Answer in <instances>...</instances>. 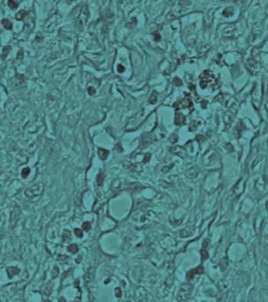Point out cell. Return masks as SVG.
<instances>
[{"mask_svg": "<svg viewBox=\"0 0 268 302\" xmlns=\"http://www.w3.org/2000/svg\"><path fill=\"white\" fill-rule=\"evenodd\" d=\"M75 235L78 236V237H82L83 236V232H82V230L80 229H75Z\"/></svg>", "mask_w": 268, "mask_h": 302, "instance_id": "obj_22", "label": "cell"}, {"mask_svg": "<svg viewBox=\"0 0 268 302\" xmlns=\"http://www.w3.org/2000/svg\"><path fill=\"white\" fill-rule=\"evenodd\" d=\"M117 71H118L119 73L123 72V71H124V67H123V66H121V65H119V66L117 67Z\"/></svg>", "mask_w": 268, "mask_h": 302, "instance_id": "obj_25", "label": "cell"}, {"mask_svg": "<svg viewBox=\"0 0 268 302\" xmlns=\"http://www.w3.org/2000/svg\"><path fill=\"white\" fill-rule=\"evenodd\" d=\"M58 272H60V270H58V266H54L53 271H52V277H53V279L57 277V276H58Z\"/></svg>", "mask_w": 268, "mask_h": 302, "instance_id": "obj_21", "label": "cell"}, {"mask_svg": "<svg viewBox=\"0 0 268 302\" xmlns=\"http://www.w3.org/2000/svg\"><path fill=\"white\" fill-rule=\"evenodd\" d=\"M29 173H30V168H28V167H25V168L22 171V174H21V175H22V178H24V179H25V178H27V176L29 175Z\"/></svg>", "mask_w": 268, "mask_h": 302, "instance_id": "obj_18", "label": "cell"}, {"mask_svg": "<svg viewBox=\"0 0 268 302\" xmlns=\"http://www.w3.org/2000/svg\"><path fill=\"white\" fill-rule=\"evenodd\" d=\"M60 302H66V300H65V298H61L60 299Z\"/></svg>", "mask_w": 268, "mask_h": 302, "instance_id": "obj_29", "label": "cell"}, {"mask_svg": "<svg viewBox=\"0 0 268 302\" xmlns=\"http://www.w3.org/2000/svg\"><path fill=\"white\" fill-rule=\"evenodd\" d=\"M91 228H92V226H91V222H88V221H86V222H83V225H82V229H83L84 231H90Z\"/></svg>", "mask_w": 268, "mask_h": 302, "instance_id": "obj_19", "label": "cell"}, {"mask_svg": "<svg viewBox=\"0 0 268 302\" xmlns=\"http://www.w3.org/2000/svg\"><path fill=\"white\" fill-rule=\"evenodd\" d=\"M150 160V154L149 153H147V154H145V160H144V163H146L147 161H149Z\"/></svg>", "mask_w": 268, "mask_h": 302, "instance_id": "obj_27", "label": "cell"}, {"mask_svg": "<svg viewBox=\"0 0 268 302\" xmlns=\"http://www.w3.org/2000/svg\"><path fill=\"white\" fill-rule=\"evenodd\" d=\"M116 297H117V298H120L121 297V289L120 288H116Z\"/></svg>", "mask_w": 268, "mask_h": 302, "instance_id": "obj_26", "label": "cell"}, {"mask_svg": "<svg viewBox=\"0 0 268 302\" xmlns=\"http://www.w3.org/2000/svg\"><path fill=\"white\" fill-rule=\"evenodd\" d=\"M209 85H216V79L212 75L211 71H205L200 78V86L201 89H205Z\"/></svg>", "mask_w": 268, "mask_h": 302, "instance_id": "obj_2", "label": "cell"}, {"mask_svg": "<svg viewBox=\"0 0 268 302\" xmlns=\"http://www.w3.org/2000/svg\"><path fill=\"white\" fill-rule=\"evenodd\" d=\"M104 179H105V174L103 172H100L98 174H97V176H96V183H97V186H102V185H103V181H104Z\"/></svg>", "mask_w": 268, "mask_h": 302, "instance_id": "obj_12", "label": "cell"}, {"mask_svg": "<svg viewBox=\"0 0 268 302\" xmlns=\"http://www.w3.org/2000/svg\"><path fill=\"white\" fill-rule=\"evenodd\" d=\"M153 35H154V38H155V40H156V41H159V40H160L159 33H156V31H154V33H153Z\"/></svg>", "mask_w": 268, "mask_h": 302, "instance_id": "obj_23", "label": "cell"}, {"mask_svg": "<svg viewBox=\"0 0 268 302\" xmlns=\"http://www.w3.org/2000/svg\"><path fill=\"white\" fill-rule=\"evenodd\" d=\"M108 154H109V151H108V150L102 149V148L98 149V156H100L101 160H106L108 158Z\"/></svg>", "mask_w": 268, "mask_h": 302, "instance_id": "obj_11", "label": "cell"}, {"mask_svg": "<svg viewBox=\"0 0 268 302\" xmlns=\"http://www.w3.org/2000/svg\"><path fill=\"white\" fill-rule=\"evenodd\" d=\"M94 276H95V268L91 266V268L88 269V271L86 272V274H84V281H86V283L92 282L94 279Z\"/></svg>", "mask_w": 268, "mask_h": 302, "instance_id": "obj_7", "label": "cell"}, {"mask_svg": "<svg viewBox=\"0 0 268 302\" xmlns=\"http://www.w3.org/2000/svg\"><path fill=\"white\" fill-rule=\"evenodd\" d=\"M207 245H208V241L205 239V243H203V246H202V249H201V258H202V260H205L209 257V254L207 252Z\"/></svg>", "mask_w": 268, "mask_h": 302, "instance_id": "obj_10", "label": "cell"}, {"mask_svg": "<svg viewBox=\"0 0 268 302\" xmlns=\"http://www.w3.org/2000/svg\"><path fill=\"white\" fill-rule=\"evenodd\" d=\"M174 123L176 125H183L185 124V117L180 112H176L175 114V119H174Z\"/></svg>", "mask_w": 268, "mask_h": 302, "instance_id": "obj_8", "label": "cell"}, {"mask_svg": "<svg viewBox=\"0 0 268 302\" xmlns=\"http://www.w3.org/2000/svg\"><path fill=\"white\" fill-rule=\"evenodd\" d=\"M191 106H192V100H191V98L189 97V95H186L184 99H182L181 102H177V103L174 104V107L176 110L190 108Z\"/></svg>", "mask_w": 268, "mask_h": 302, "instance_id": "obj_5", "label": "cell"}, {"mask_svg": "<svg viewBox=\"0 0 268 302\" xmlns=\"http://www.w3.org/2000/svg\"><path fill=\"white\" fill-rule=\"evenodd\" d=\"M7 272H8V275H9V277H10V279H12L14 275H16V274H19V273H20V270L17 269V268H15V266H10V268H8V269H7Z\"/></svg>", "mask_w": 268, "mask_h": 302, "instance_id": "obj_9", "label": "cell"}, {"mask_svg": "<svg viewBox=\"0 0 268 302\" xmlns=\"http://www.w3.org/2000/svg\"><path fill=\"white\" fill-rule=\"evenodd\" d=\"M202 273H203V268H202V266H197V268H194L192 270L188 271L187 281H190V279H192L194 277H196V276H198V275H200V274H202Z\"/></svg>", "mask_w": 268, "mask_h": 302, "instance_id": "obj_6", "label": "cell"}, {"mask_svg": "<svg viewBox=\"0 0 268 302\" xmlns=\"http://www.w3.org/2000/svg\"><path fill=\"white\" fill-rule=\"evenodd\" d=\"M27 15H28L27 11L22 10V11H20L19 13H16V15H15V18H16L17 21H22V20H24L25 17H27Z\"/></svg>", "mask_w": 268, "mask_h": 302, "instance_id": "obj_13", "label": "cell"}, {"mask_svg": "<svg viewBox=\"0 0 268 302\" xmlns=\"http://www.w3.org/2000/svg\"><path fill=\"white\" fill-rule=\"evenodd\" d=\"M67 249H68V252H71V254H76V252L79 250V248H78V246L76 245V244H71V245H69Z\"/></svg>", "mask_w": 268, "mask_h": 302, "instance_id": "obj_16", "label": "cell"}, {"mask_svg": "<svg viewBox=\"0 0 268 302\" xmlns=\"http://www.w3.org/2000/svg\"><path fill=\"white\" fill-rule=\"evenodd\" d=\"M89 16H90V13H89V9H88L87 6H83L82 9H80L79 11V14L77 16V23L80 25V26H84L87 24L88 20H89Z\"/></svg>", "mask_w": 268, "mask_h": 302, "instance_id": "obj_4", "label": "cell"}, {"mask_svg": "<svg viewBox=\"0 0 268 302\" xmlns=\"http://www.w3.org/2000/svg\"><path fill=\"white\" fill-rule=\"evenodd\" d=\"M191 291H192V286L189 285V284H184L182 286L180 290L177 292V296H176V300L177 301H185L187 300L191 295Z\"/></svg>", "mask_w": 268, "mask_h": 302, "instance_id": "obj_3", "label": "cell"}, {"mask_svg": "<svg viewBox=\"0 0 268 302\" xmlns=\"http://www.w3.org/2000/svg\"><path fill=\"white\" fill-rule=\"evenodd\" d=\"M8 6L10 7L11 10H15V9H17V7H19V4H17L16 1H14V0H9V1H8Z\"/></svg>", "mask_w": 268, "mask_h": 302, "instance_id": "obj_17", "label": "cell"}, {"mask_svg": "<svg viewBox=\"0 0 268 302\" xmlns=\"http://www.w3.org/2000/svg\"><path fill=\"white\" fill-rule=\"evenodd\" d=\"M173 83H174V84H175V85H181V84H182V81H181V80H180V79H178V78H175V79H174V81H173Z\"/></svg>", "mask_w": 268, "mask_h": 302, "instance_id": "obj_24", "label": "cell"}, {"mask_svg": "<svg viewBox=\"0 0 268 302\" xmlns=\"http://www.w3.org/2000/svg\"><path fill=\"white\" fill-rule=\"evenodd\" d=\"M88 93H89V95H91V96H94L95 93H96V90L94 89L93 86H89V87H88Z\"/></svg>", "mask_w": 268, "mask_h": 302, "instance_id": "obj_20", "label": "cell"}, {"mask_svg": "<svg viewBox=\"0 0 268 302\" xmlns=\"http://www.w3.org/2000/svg\"><path fill=\"white\" fill-rule=\"evenodd\" d=\"M1 23H2V25H4V27L6 28V29H9V30L12 29V23H11L9 20L4 18V20L1 21Z\"/></svg>", "mask_w": 268, "mask_h": 302, "instance_id": "obj_15", "label": "cell"}, {"mask_svg": "<svg viewBox=\"0 0 268 302\" xmlns=\"http://www.w3.org/2000/svg\"><path fill=\"white\" fill-rule=\"evenodd\" d=\"M76 262H77V263H80L81 262V256H79V257H77V258H76Z\"/></svg>", "mask_w": 268, "mask_h": 302, "instance_id": "obj_28", "label": "cell"}, {"mask_svg": "<svg viewBox=\"0 0 268 302\" xmlns=\"http://www.w3.org/2000/svg\"><path fill=\"white\" fill-rule=\"evenodd\" d=\"M74 302H77V301H74Z\"/></svg>", "mask_w": 268, "mask_h": 302, "instance_id": "obj_30", "label": "cell"}, {"mask_svg": "<svg viewBox=\"0 0 268 302\" xmlns=\"http://www.w3.org/2000/svg\"><path fill=\"white\" fill-rule=\"evenodd\" d=\"M43 183H36V185H34V186L29 187L28 189H26L25 191V195L28 198L29 200H36L37 198L42 194L43 192Z\"/></svg>", "mask_w": 268, "mask_h": 302, "instance_id": "obj_1", "label": "cell"}, {"mask_svg": "<svg viewBox=\"0 0 268 302\" xmlns=\"http://www.w3.org/2000/svg\"><path fill=\"white\" fill-rule=\"evenodd\" d=\"M148 103L151 104V105H154V104L157 103V92H156V91H153V93H151L150 97H149V99H148Z\"/></svg>", "mask_w": 268, "mask_h": 302, "instance_id": "obj_14", "label": "cell"}]
</instances>
